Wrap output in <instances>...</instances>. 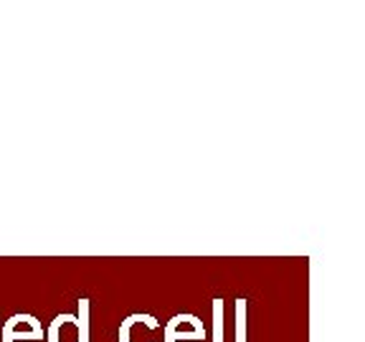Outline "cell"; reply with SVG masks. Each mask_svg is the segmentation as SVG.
I'll list each match as a JSON object with an SVG mask.
<instances>
[{
  "instance_id": "5b68a950",
  "label": "cell",
  "mask_w": 365,
  "mask_h": 342,
  "mask_svg": "<svg viewBox=\"0 0 365 342\" xmlns=\"http://www.w3.org/2000/svg\"><path fill=\"white\" fill-rule=\"evenodd\" d=\"M246 309H249V302L239 296L236 299V342H246Z\"/></svg>"
},
{
  "instance_id": "ba28073f",
  "label": "cell",
  "mask_w": 365,
  "mask_h": 342,
  "mask_svg": "<svg viewBox=\"0 0 365 342\" xmlns=\"http://www.w3.org/2000/svg\"><path fill=\"white\" fill-rule=\"evenodd\" d=\"M165 342H173V340H165Z\"/></svg>"
},
{
  "instance_id": "3957f363",
  "label": "cell",
  "mask_w": 365,
  "mask_h": 342,
  "mask_svg": "<svg viewBox=\"0 0 365 342\" xmlns=\"http://www.w3.org/2000/svg\"><path fill=\"white\" fill-rule=\"evenodd\" d=\"M48 342H79V327H76V314H56L53 322L46 330Z\"/></svg>"
},
{
  "instance_id": "8992f818",
  "label": "cell",
  "mask_w": 365,
  "mask_h": 342,
  "mask_svg": "<svg viewBox=\"0 0 365 342\" xmlns=\"http://www.w3.org/2000/svg\"><path fill=\"white\" fill-rule=\"evenodd\" d=\"M223 299H213V342H223Z\"/></svg>"
},
{
  "instance_id": "277c9868",
  "label": "cell",
  "mask_w": 365,
  "mask_h": 342,
  "mask_svg": "<svg viewBox=\"0 0 365 342\" xmlns=\"http://www.w3.org/2000/svg\"><path fill=\"white\" fill-rule=\"evenodd\" d=\"M76 327H79V342H89V299H79V314H76Z\"/></svg>"
},
{
  "instance_id": "6da1fadb",
  "label": "cell",
  "mask_w": 365,
  "mask_h": 342,
  "mask_svg": "<svg viewBox=\"0 0 365 342\" xmlns=\"http://www.w3.org/2000/svg\"><path fill=\"white\" fill-rule=\"evenodd\" d=\"M46 337V330L41 327L38 317L34 314H13L6 319L3 332H0V340H11V342H41Z\"/></svg>"
},
{
  "instance_id": "52a82bcc",
  "label": "cell",
  "mask_w": 365,
  "mask_h": 342,
  "mask_svg": "<svg viewBox=\"0 0 365 342\" xmlns=\"http://www.w3.org/2000/svg\"><path fill=\"white\" fill-rule=\"evenodd\" d=\"M0 342H11V340H0Z\"/></svg>"
},
{
  "instance_id": "7a4b0ae2",
  "label": "cell",
  "mask_w": 365,
  "mask_h": 342,
  "mask_svg": "<svg viewBox=\"0 0 365 342\" xmlns=\"http://www.w3.org/2000/svg\"><path fill=\"white\" fill-rule=\"evenodd\" d=\"M165 340L203 342L205 340V327H203V322H200V317H195V314H175V317L168 319Z\"/></svg>"
}]
</instances>
